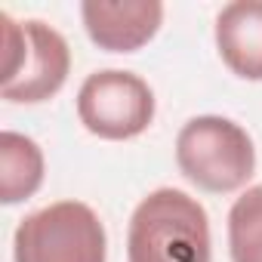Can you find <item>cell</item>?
Returning <instances> with one entry per match:
<instances>
[{
    "label": "cell",
    "instance_id": "cell-1",
    "mask_svg": "<svg viewBox=\"0 0 262 262\" xmlns=\"http://www.w3.org/2000/svg\"><path fill=\"white\" fill-rule=\"evenodd\" d=\"M129 262H210L207 210L179 188H158L129 216Z\"/></svg>",
    "mask_w": 262,
    "mask_h": 262
},
{
    "label": "cell",
    "instance_id": "cell-2",
    "mask_svg": "<svg viewBox=\"0 0 262 262\" xmlns=\"http://www.w3.org/2000/svg\"><path fill=\"white\" fill-rule=\"evenodd\" d=\"M176 164L204 191H237L256 170V148L247 129L228 117H191L176 136Z\"/></svg>",
    "mask_w": 262,
    "mask_h": 262
},
{
    "label": "cell",
    "instance_id": "cell-3",
    "mask_svg": "<svg viewBox=\"0 0 262 262\" xmlns=\"http://www.w3.org/2000/svg\"><path fill=\"white\" fill-rule=\"evenodd\" d=\"M4 22V83L7 102H43L56 96L71 68V50L65 37L40 19L16 22L10 13Z\"/></svg>",
    "mask_w": 262,
    "mask_h": 262
},
{
    "label": "cell",
    "instance_id": "cell-4",
    "mask_svg": "<svg viewBox=\"0 0 262 262\" xmlns=\"http://www.w3.org/2000/svg\"><path fill=\"white\" fill-rule=\"evenodd\" d=\"M13 256L16 262H105V225L93 207L80 201H59L19 222Z\"/></svg>",
    "mask_w": 262,
    "mask_h": 262
},
{
    "label": "cell",
    "instance_id": "cell-5",
    "mask_svg": "<svg viewBox=\"0 0 262 262\" xmlns=\"http://www.w3.org/2000/svg\"><path fill=\"white\" fill-rule=\"evenodd\" d=\"M77 117L99 139H133L155 120V93L133 71H96L80 83Z\"/></svg>",
    "mask_w": 262,
    "mask_h": 262
},
{
    "label": "cell",
    "instance_id": "cell-6",
    "mask_svg": "<svg viewBox=\"0 0 262 262\" xmlns=\"http://www.w3.org/2000/svg\"><path fill=\"white\" fill-rule=\"evenodd\" d=\"M80 19L99 50L136 53L158 34L164 22V4L158 0H83Z\"/></svg>",
    "mask_w": 262,
    "mask_h": 262
},
{
    "label": "cell",
    "instance_id": "cell-7",
    "mask_svg": "<svg viewBox=\"0 0 262 262\" xmlns=\"http://www.w3.org/2000/svg\"><path fill=\"white\" fill-rule=\"evenodd\" d=\"M222 62L244 80H262V0H234L216 16Z\"/></svg>",
    "mask_w": 262,
    "mask_h": 262
},
{
    "label": "cell",
    "instance_id": "cell-8",
    "mask_svg": "<svg viewBox=\"0 0 262 262\" xmlns=\"http://www.w3.org/2000/svg\"><path fill=\"white\" fill-rule=\"evenodd\" d=\"M43 182V151L34 139L7 129L0 136V201H28Z\"/></svg>",
    "mask_w": 262,
    "mask_h": 262
},
{
    "label": "cell",
    "instance_id": "cell-9",
    "mask_svg": "<svg viewBox=\"0 0 262 262\" xmlns=\"http://www.w3.org/2000/svg\"><path fill=\"white\" fill-rule=\"evenodd\" d=\"M231 262H262V185L247 188L228 210Z\"/></svg>",
    "mask_w": 262,
    "mask_h": 262
}]
</instances>
